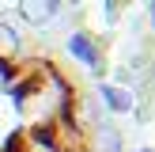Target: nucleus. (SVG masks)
I'll return each mask as SVG.
<instances>
[{
	"mask_svg": "<svg viewBox=\"0 0 155 152\" xmlns=\"http://www.w3.org/2000/svg\"><path fill=\"white\" fill-rule=\"evenodd\" d=\"M19 12H23L27 23L42 27V23H49L53 15L61 12V0H19Z\"/></svg>",
	"mask_w": 155,
	"mask_h": 152,
	"instance_id": "1",
	"label": "nucleus"
},
{
	"mask_svg": "<svg viewBox=\"0 0 155 152\" xmlns=\"http://www.w3.org/2000/svg\"><path fill=\"white\" fill-rule=\"evenodd\" d=\"M95 152H121V133H117V126H110V122L95 126Z\"/></svg>",
	"mask_w": 155,
	"mask_h": 152,
	"instance_id": "2",
	"label": "nucleus"
},
{
	"mask_svg": "<svg viewBox=\"0 0 155 152\" xmlns=\"http://www.w3.org/2000/svg\"><path fill=\"white\" fill-rule=\"evenodd\" d=\"M12 53H19V34L12 23L0 19V57H12Z\"/></svg>",
	"mask_w": 155,
	"mask_h": 152,
	"instance_id": "3",
	"label": "nucleus"
},
{
	"mask_svg": "<svg viewBox=\"0 0 155 152\" xmlns=\"http://www.w3.org/2000/svg\"><path fill=\"white\" fill-rule=\"evenodd\" d=\"M102 99L114 106V110H133V95H129L125 88H110V84H106V88H102Z\"/></svg>",
	"mask_w": 155,
	"mask_h": 152,
	"instance_id": "4",
	"label": "nucleus"
},
{
	"mask_svg": "<svg viewBox=\"0 0 155 152\" xmlns=\"http://www.w3.org/2000/svg\"><path fill=\"white\" fill-rule=\"evenodd\" d=\"M68 46H72V53H76V57H83L87 65H95V50L87 46V38H83V34H76V38H72Z\"/></svg>",
	"mask_w": 155,
	"mask_h": 152,
	"instance_id": "5",
	"label": "nucleus"
},
{
	"mask_svg": "<svg viewBox=\"0 0 155 152\" xmlns=\"http://www.w3.org/2000/svg\"><path fill=\"white\" fill-rule=\"evenodd\" d=\"M151 23H155V4H151Z\"/></svg>",
	"mask_w": 155,
	"mask_h": 152,
	"instance_id": "6",
	"label": "nucleus"
},
{
	"mask_svg": "<svg viewBox=\"0 0 155 152\" xmlns=\"http://www.w3.org/2000/svg\"><path fill=\"white\" fill-rule=\"evenodd\" d=\"M144 152H155V148H144Z\"/></svg>",
	"mask_w": 155,
	"mask_h": 152,
	"instance_id": "7",
	"label": "nucleus"
},
{
	"mask_svg": "<svg viewBox=\"0 0 155 152\" xmlns=\"http://www.w3.org/2000/svg\"><path fill=\"white\" fill-rule=\"evenodd\" d=\"M151 76H155V65H151Z\"/></svg>",
	"mask_w": 155,
	"mask_h": 152,
	"instance_id": "8",
	"label": "nucleus"
}]
</instances>
